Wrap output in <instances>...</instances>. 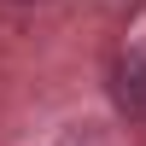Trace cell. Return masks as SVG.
<instances>
[{"label": "cell", "mask_w": 146, "mask_h": 146, "mask_svg": "<svg viewBox=\"0 0 146 146\" xmlns=\"http://www.w3.org/2000/svg\"><path fill=\"white\" fill-rule=\"evenodd\" d=\"M111 100H117V111H123V117L146 123V53L117 58V70H111Z\"/></svg>", "instance_id": "cell-1"}, {"label": "cell", "mask_w": 146, "mask_h": 146, "mask_svg": "<svg viewBox=\"0 0 146 146\" xmlns=\"http://www.w3.org/2000/svg\"><path fill=\"white\" fill-rule=\"evenodd\" d=\"M12 6H35V0H12Z\"/></svg>", "instance_id": "cell-2"}]
</instances>
